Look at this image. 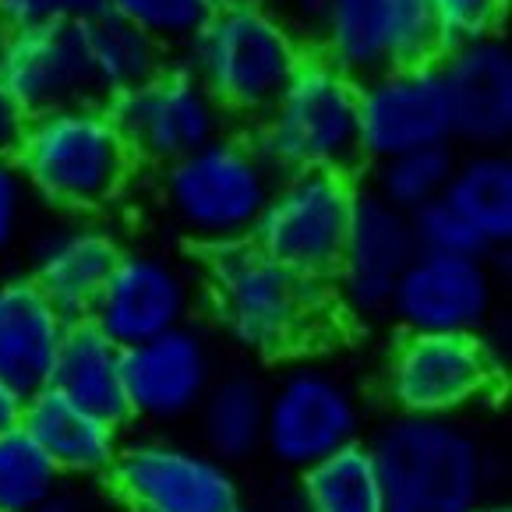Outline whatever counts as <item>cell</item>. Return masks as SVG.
I'll list each match as a JSON object with an SVG mask.
<instances>
[{
  "label": "cell",
  "mask_w": 512,
  "mask_h": 512,
  "mask_svg": "<svg viewBox=\"0 0 512 512\" xmlns=\"http://www.w3.org/2000/svg\"><path fill=\"white\" fill-rule=\"evenodd\" d=\"M304 39L354 78L431 64L442 53L428 0H318Z\"/></svg>",
  "instance_id": "obj_10"
},
{
  "label": "cell",
  "mask_w": 512,
  "mask_h": 512,
  "mask_svg": "<svg viewBox=\"0 0 512 512\" xmlns=\"http://www.w3.org/2000/svg\"><path fill=\"white\" fill-rule=\"evenodd\" d=\"M276 170L251 138L216 142L159 166L156 198L177 234L202 248L248 241L276 184Z\"/></svg>",
  "instance_id": "obj_5"
},
{
  "label": "cell",
  "mask_w": 512,
  "mask_h": 512,
  "mask_svg": "<svg viewBox=\"0 0 512 512\" xmlns=\"http://www.w3.org/2000/svg\"><path fill=\"white\" fill-rule=\"evenodd\" d=\"M357 438H364V403L339 371L297 364L269 385L262 449L283 470L301 474Z\"/></svg>",
  "instance_id": "obj_11"
},
{
  "label": "cell",
  "mask_w": 512,
  "mask_h": 512,
  "mask_svg": "<svg viewBox=\"0 0 512 512\" xmlns=\"http://www.w3.org/2000/svg\"><path fill=\"white\" fill-rule=\"evenodd\" d=\"M198 304V279L181 258L149 248H124L106 276L89 318L117 343L135 347L191 322Z\"/></svg>",
  "instance_id": "obj_14"
},
{
  "label": "cell",
  "mask_w": 512,
  "mask_h": 512,
  "mask_svg": "<svg viewBox=\"0 0 512 512\" xmlns=\"http://www.w3.org/2000/svg\"><path fill=\"white\" fill-rule=\"evenodd\" d=\"M265 396L269 385L251 371L216 375L191 417L198 424L202 449L230 467L258 456L265 438Z\"/></svg>",
  "instance_id": "obj_25"
},
{
  "label": "cell",
  "mask_w": 512,
  "mask_h": 512,
  "mask_svg": "<svg viewBox=\"0 0 512 512\" xmlns=\"http://www.w3.org/2000/svg\"><path fill=\"white\" fill-rule=\"evenodd\" d=\"M0 82L25 121L96 99L75 25H25L0 32Z\"/></svg>",
  "instance_id": "obj_20"
},
{
  "label": "cell",
  "mask_w": 512,
  "mask_h": 512,
  "mask_svg": "<svg viewBox=\"0 0 512 512\" xmlns=\"http://www.w3.org/2000/svg\"><path fill=\"white\" fill-rule=\"evenodd\" d=\"M251 142L276 174L343 170L361 163L357 149V78L308 50L276 103L255 121Z\"/></svg>",
  "instance_id": "obj_6"
},
{
  "label": "cell",
  "mask_w": 512,
  "mask_h": 512,
  "mask_svg": "<svg viewBox=\"0 0 512 512\" xmlns=\"http://www.w3.org/2000/svg\"><path fill=\"white\" fill-rule=\"evenodd\" d=\"M477 512H512V509H509V505H498V502H484Z\"/></svg>",
  "instance_id": "obj_39"
},
{
  "label": "cell",
  "mask_w": 512,
  "mask_h": 512,
  "mask_svg": "<svg viewBox=\"0 0 512 512\" xmlns=\"http://www.w3.org/2000/svg\"><path fill=\"white\" fill-rule=\"evenodd\" d=\"M297 495L311 512H385L382 477L364 438L304 467Z\"/></svg>",
  "instance_id": "obj_27"
},
{
  "label": "cell",
  "mask_w": 512,
  "mask_h": 512,
  "mask_svg": "<svg viewBox=\"0 0 512 512\" xmlns=\"http://www.w3.org/2000/svg\"><path fill=\"white\" fill-rule=\"evenodd\" d=\"M106 106L135 159L149 166H166L216 142L230 124L223 106L181 61H170L149 82L106 99Z\"/></svg>",
  "instance_id": "obj_12"
},
{
  "label": "cell",
  "mask_w": 512,
  "mask_h": 512,
  "mask_svg": "<svg viewBox=\"0 0 512 512\" xmlns=\"http://www.w3.org/2000/svg\"><path fill=\"white\" fill-rule=\"evenodd\" d=\"M22 407H25V392H18L8 378L0 375V431L22 424Z\"/></svg>",
  "instance_id": "obj_36"
},
{
  "label": "cell",
  "mask_w": 512,
  "mask_h": 512,
  "mask_svg": "<svg viewBox=\"0 0 512 512\" xmlns=\"http://www.w3.org/2000/svg\"><path fill=\"white\" fill-rule=\"evenodd\" d=\"M428 11L445 50V46L495 36L505 22L509 0H428Z\"/></svg>",
  "instance_id": "obj_32"
},
{
  "label": "cell",
  "mask_w": 512,
  "mask_h": 512,
  "mask_svg": "<svg viewBox=\"0 0 512 512\" xmlns=\"http://www.w3.org/2000/svg\"><path fill=\"white\" fill-rule=\"evenodd\" d=\"M417 255L410 216L378 198L371 188H357L347 241L332 272V297L357 318H378L389 311L396 279Z\"/></svg>",
  "instance_id": "obj_17"
},
{
  "label": "cell",
  "mask_w": 512,
  "mask_h": 512,
  "mask_svg": "<svg viewBox=\"0 0 512 512\" xmlns=\"http://www.w3.org/2000/svg\"><path fill=\"white\" fill-rule=\"evenodd\" d=\"M11 156L32 198L61 216H106L142 166L103 99L29 117Z\"/></svg>",
  "instance_id": "obj_1"
},
{
  "label": "cell",
  "mask_w": 512,
  "mask_h": 512,
  "mask_svg": "<svg viewBox=\"0 0 512 512\" xmlns=\"http://www.w3.org/2000/svg\"><path fill=\"white\" fill-rule=\"evenodd\" d=\"M452 145L449 103L438 64H400L357 78V149L382 163L410 149Z\"/></svg>",
  "instance_id": "obj_13"
},
{
  "label": "cell",
  "mask_w": 512,
  "mask_h": 512,
  "mask_svg": "<svg viewBox=\"0 0 512 512\" xmlns=\"http://www.w3.org/2000/svg\"><path fill=\"white\" fill-rule=\"evenodd\" d=\"M78 43H82L89 82L96 89V99H113L135 85L149 82L156 71L170 64L166 46L152 39L145 29L131 25L128 18L113 15L106 8L89 11L75 22Z\"/></svg>",
  "instance_id": "obj_24"
},
{
  "label": "cell",
  "mask_w": 512,
  "mask_h": 512,
  "mask_svg": "<svg viewBox=\"0 0 512 512\" xmlns=\"http://www.w3.org/2000/svg\"><path fill=\"white\" fill-rule=\"evenodd\" d=\"M216 4H230V0H216Z\"/></svg>",
  "instance_id": "obj_41"
},
{
  "label": "cell",
  "mask_w": 512,
  "mask_h": 512,
  "mask_svg": "<svg viewBox=\"0 0 512 512\" xmlns=\"http://www.w3.org/2000/svg\"><path fill=\"white\" fill-rule=\"evenodd\" d=\"M438 75L449 103L452 142L474 149H505L512 138V46L495 36L445 46Z\"/></svg>",
  "instance_id": "obj_18"
},
{
  "label": "cell",
  "mask_w": 512,
  "mask_h": 512,
  "mask_svg": "<svg viewBox=\"0 0 512 512\" xmlns=\"http://www.w3.org/2000/svg\"><path fill=\"white\" fill-rule=\"evenodd\" d=\"M124 512H237L244 509L241 477L202 445L166 435L124 438L110 474Z\"/></svg>",
  "instance_id": "obj_9"
},
{
  "label": "cell",
  "mask_w": 512,
  "mask_h": 512,
  "mask_svg": "<svg viewBox=\"0 0 512 512\" xmlns=\"http://www.w3.org/2000/svg\"><path fill=\"white\" fill-rule=\"evenodd\" d=\"M99 8L128 18L163 46H184L202 29L216 0H99Z\"/></svg>",
  "instance_id": "obj_30"
},
{
  "label": "cell",
  "mask_w": 512,
  "mask_h": 512,
  "mask_svg": "<svg viewBox=\"0 0 512 512\" xmlns=\"http://www.w3.org/2000/svg\"><path fill=\"white\" fill-rule=\"evenodd\" d=\"M262 512H311L308 505H304V498L294 491H279V495H272L269 502L262 505Z\"/></svg>",
  "instance_id": "obj_37"
},
{
  "label": "cell",
  "mask_w": 512,
  "mask_h": 512,
  "mask_svg": "<svg viewBox=\"0 0 512 512\" xmlns=\"http://www.w3.org/2000/svg\"><path fill=\"white\" fill-rule=\"evenodd\" d=\"M410 234L417 251H431V255H488V244L470 226V219L445 198L410 212Z\"/></svg>",
  "instance_id": "obj_31"
},
{
  "label": "cell",
  "mask_w": 512,
  "mask_h": 512,
  "mask_svg": "<svg viewBox=\"0 0 512 512\" xmlns=\"http://www.w3.org/2000/svg\"><path fill=\"white\" fill-rule=\"evenodd\" d=\"M46 385L121 428L131 421L124 396V347H117L92 318L64 325Z\"/></svg>",
  "instance_id": "obj_23"
},
{
  "label": "cell",
  "mask_w": 512,
  "mask_h": 512,
  "mask_svg": "<svg viewBox=\"0 0 512 512\" xmlns=\"http://www.w3.org/2000/svg\"><path fill=\"white\" fill-rule=\"evenodd\" d=\"M202 287L223 336L258 357L304 347L336 301L329 283L279 265L251 237L205 248Z\"/></svg>",
  "instance_id": "obj_2"
},
{
  "label": "cell",
  "mask_w": 512,
  "mask_h": 512,
  "mask_svg": "<svg viewBox=\"0 0 512 512\" xmlns=\"http://www.w3.org/2000/svg\"><path fill=\"white\" fill-rule=\"evenodd\" d=\"M22 128H25V113L18 110L11 92L0 82V156H11V152H15L18 138H22Z\"/></svg>",
  "instance_id": "obj_35"
},
{
  "label": "cell",
  "mask_w": 512,
  "mask_h": 512,
  "mask_svg": "<svg viewBox=\"0 0 512 512\" xmlns=\"http://www.w3.org/2000/svg\"><path fill=\"white\" fill-rule=\"evenodd\" d=\"M61 470L32 442L29 431H0V512H29L61 491Z\"/></svg>",
  "instance_id": "obj_29"
},
{
  "label": "cell",
  "mask_w": 512,
  "mask_h": 512,
  "mask_svg": "<svg viewBox=\"0 0 512 512\" xmlns=\"http://www.w3.org/2000/svg\"><path fill=\"white\" fill-rule=\"evenodd\" d=\"M502 361L484 332H403L382 371L396 414L460 417L495 400Z\"/></svg>",
  "instance_id": "obj_7"
},
{
  "label": "cell",
  "mask_w": 512,
  "mask_h": 512,
  "mask_svg": "<svg viewBox=\"0 0 512 512\" xmlns=\"http://www.w3.org/2000/svg\"><path fill=\"white\" fill-rule=\"evenodd\" d=\"M445 202L470 219L481 241L491 248H509L512 241V159L502 149H474L456 156L445 184Z\"/></svg>",
  "instance_id": "obj_26"
},
{
  "label": "cell",
  "mask_w": 512,
  "mask_h": 512,
  "mask_svg": "<svg viewBox=\"0 0 512 512\" xmlns=\"http://www.w3.org/2000/svg\"><path fill=\"white\" fill-rule=\"evenodd\" d=\"M219 375L216 347L198 325H177L163 336L124 350V396L128 417L145 428L191 421Z\"/></svg>",
  "instance_id": "obj_15"
},
{
  "label": "cell",
  "mask_w": 512,
  "mask_h": 512,
  "mask_svg": "<svg viewBox=\"0 0 512 512\" xmlns=\"http://www.w3.org/2000/svg\"><path fill=\"white\" fill-rule=\"evenodd\" d=\"M237 512H248V509H237Z\"/></svg>",
  "instance_id": "obj_42"
},
{
  "label": "cell",
  "mask_w": 512,
  "mask_h": 512,
  "mask_svg": "<svg viewBox=\"0 0 512 512\" xmlns=\"http://www.w3.org/2000/svg\"><path fill=\"white\" fill-rule=\"evenodd\" d=\"M0 32H4V18H0Z\"/></svg>",
  "instance_id": "obj_40"
},
{
  "label": "cell",
  "mask_w": 512,
  "mask_h": 512,
  "mask_svg": "<svg viewBox=\"0 0 512 512\" xmlns=\"http://www.w3.org/2000/svg\"><path fill=\"white\" fill-rule=\"evenodd\" d=\"M32 198L15 156H0V262L25 241L32 223Z\"/></svg>",
  "instance_id": "obj_33"
},
{
  "label": "cell",
  "mask_w": 512,
  "mask_h": 512,
  "mask_svg": "<svg viewBox=\"0 0 512 512\" xmlns=\"http://www.w3.org/2000/svg\"><path fill=\"white\" fill-rule=\"evenodd\" d=\"M354 198V174H343V170L279 174L251 230V244L276 258L279 265L329 283L347 241Z\"/></svg>",
  "instance_id": "obj_8"
},
{
  "label": "cell",
  "mask_w": 512,
  "mask_h": 512,
  "mask_svg": "<svg viewBox=\"0 0 512 512\" xmlns=\"http://www.w3.org/2000/svg\"><path fill=\"white\" fill-rule=\"evenodd\" d=\"M452 166H456L452 145H428V149L400 152V156H389L382 163H375L371 191L410 216L414 209H421V205L445 195Z\"/></svg>",
  "instance_id": "obj_28"
},
{
  "label": "cell",
  "mask_w": 512,
  "mask_h": 512,
  "mask_svg": "<svg viewBox=\"0 0 512 512\" xmlns=\"http://www.w3.org/2000/svg\"><path fill=\"white\" fill-rule=\"evenodd\" d=\"M495 311V269L488 255L417 251L389 297L403 332H484Z\"/></svg>",
  "instance_id": "obj_16"
},
{
  "label": "cell",
  "mask_w": 512,
  "mask_h": 512,
  "mask_svg": "<svg viewBox=\"0 0 512 512\" xmlns=\"http://www.w3.org/2000/svg\"><path fill=\"white\" fill-rule=\"evenodd\" d=\"M308 50L301 29L272 0H230L216 4L202 29L184 43L181 64L209 89L230 121L255 124Z\"/></svg>",
  "instance_id": "obj_3"
},
{
  "label": "cell",
  "mask_w": 512,
  "mask_h": 512,
  "mask_svg": "<svg viewBox=\"0 0 512 512\" xmlns=\"http://www.w3.org/2000/svg\"><path fill=\"white\" fill-rule=\"evenodd\" d=\"M385 512H477L491 495V452L460 417L392 414L368 442Z\"/></svg>",
  "instance_id": "obj_4"
},
{
  "label": "cell",
  "mask_w": 512,
  "mask_h": 512,
  "mask_svg": "<svg viewBox=\"0 0 512 512\" xmlns=\"http://www.w3.org/2000/svg\"><path fill=\"white\" fill-rule=\"evenodd\" d=\"M29 512H85V505H82V498L64 495V491H57V495L46 498L43 505H36V509H29Z\"/></svg>",
  "instance_id": "obj_38"
},
{
  "label": "cell",
  "mask_w": 512,
  "mask_h": 512,
  "mask_svg": "<svg viewBox=\"0 0 512 512\" xmlns=\"http://www.w3.org/2000/svg\"><path fill=\"white\" fill-rule=\"evenodd\" d=\"M99 0H0L4 29H25V25H75Z\"/></svg>",
  "instance_id": "obj_34"
},
{
  "label": "cell",
  "mask_w": 512,
  "mask_h": 512,
  "mask_svg": "<svg viewBox=\"0 0 512 512\" xmlns=\"http://www.w3.org/2000/svg\"><path fill=\"white\" fill-rule=\"evenodd\" d=\"M22 428L50 456L61 477H82V481H96V477L110 474L124 442L121 424L78 407L75 400L61 396L50 385L25 396Z\"/></svg>",
  "instance_id": "obj_21"
},
{
  "label": "cell",
  "mask_w": 512,
  "mask_h": 512,
  "mask_svg": "<svg viewBox=\"0 0 512 512\" xmlns=\"http://www.w3.org/2000/svg\"><path fill=\"white\" fill-rule=\"evenodd\" d=\"M64 325L68 318L29 276L0 272V375L18 392L29 396L46 385Z\"/></svg>",
  "instance_id": "obj_22"
},
{
  "label": "cell",
  "mask_w": 512,
  "mask_h": 512,
  "mask_svg": "<svg viewBox=\"0 0 512 512\" xmlns=\"http://www.w3.org/2000/svg\"><path fill=\"white\" fill-rule=\"evenodd\" d=\"M121 251V234L103 216H64L29 241L25 276L68 322H75L89 318Z\"/></svg>",
  "instance_id": "obj_19"
}]
</instances>
